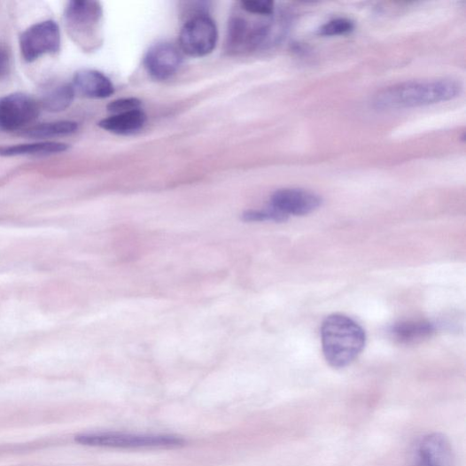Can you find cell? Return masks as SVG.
<instances>
[{"label": "cell", "mask_w": 466, "mask_h": 466, "mask_svg": "<svg viewBox=\"0 0 466 466\" xmlns=\"http://www.w3.org/2000/svg\"><path fill=\"white\" fill-rule=\"evenodd\" d=\"M462 91V83L453 79L412 81L379 91L374 104L383 110L417 108L451 101Z\"/></svg>", "instance_id": "obj_1"}, {"label": "cell", "mask_w": 466, "mask_h": 466, "mask_svg": "<svg viewBox=\"0 0 466 466\" xmlns=\"http://www.w3.org/2000/svg\"><path fill=\"white\" fill-rule=\"evenodd\" d=\"M322 352L331 368L340 369L351 364L365 346L364 330L342 315H330L322 326Z\"/></svg>", "instance_id": "obj_2"}, {"label": "cell", "mask_w": 466, "mask_h": 466, "mask_svg": "<svg viewBox=\"0 0 466 466\" xmlns=\"http://www.w3.org/2000/svg\"><path fill=\"white\" fill-rule=\"evenodd\" d=\"M82 446L116 449H175L185 446L186 441L174 435H139L127 432H89L75 438Z\"/></svg>", "instance_id": "obj_3"}, {"label": "cell", "mask_w": 466, "mask_h": 466, "mask_svg": "<svg viewBox=\"0 0 466 466\" xmlns=\"http://www.w3.org/2000/svg\"><path fill=\"white\" fill-rule=\"evenodd\" d=\"M218 29L208 16H198L187 20L180 33V50L194 58L206 57L212 53L218 43Z\"/></svg>", "instance_id": "obj_4"}, {"label": "cell", "mask_w": 466, "mask_h": 466, "mask_svg": "<svg viewBox=\"0 0 466 466\" xmlns=\"http://www.w3.org/2000/svg\"><path fill=\"white\" fill-rule=\"evenodd\" d=\"M20 50L25 60L32 62L60 48V31L56 22L43 21L28 27L20 37Z\"/></svg>", "instance_id": "obj_5"}, {"label": "cell", "mask_w": 466, "mask_h": 466, "mask_svg": "<svg viewBox=\"0 0 466 466\" xmlns=\"http://www.w3.org/2000/svg\"><path fill=\"white\" fill-rule=\"evenodd\" d=\"M39 114V104L28 95L14 93L0 98V129H20L35 122Z\"/></svg>", "instance_id": "obj_6"}, {"label": "cell", "mask_w": 466, "mask_h": 466, "mask_svg": "<svg viewBox=\"0 0 466 466\" xmlns=\"http://www.w3.org/2000/svg\"><path fill=\"white\" fill-rule=\"evenodd\" d=\"M321 205V197L312 191L302 189H282L273 194L270 207L288 220L291 215L310 214Z\"/></svg>", "instance_id": "obj_7"}, {"label": "cell", "mask_w": 466, "mask_h": 466, "mask_svg": "<svg viewBox=\"0 0 466 466\" xmlns=\"http://www.w3.org/2000/svg\"><path fill=\"white\" fill-rule=\"evenodd\" d=\"M412 466H454L449 440L442 434H429L419 439L412 451Z\"/></svg>", "instance_id": "obj_8"}, {"label": "cell", "mask_w": 466, "mask_h": 466, "mask_svg": "<svg viewBox=\"0 0 466 466\" xmlns=\"http://www.w3.org/2000/svg\"><path fill=\"white\" fill-rule=\"evenodd\" d=\"M183 52L174 44L162 43L147 52L144 65L148 74L155 80L164 81L173 77L183 63Z\"/></svg>", "instance_id": "obj_9"}, {"label": "cell", "mask_w": 466, "mask_h": 466, "mask_svg": "<svg viewBox=\"0 0 466 466\" xmlns=\"http://www.w3.org/2000/svg\"><path fill=\"white\" fill-rule=\"evenodd\" d=\"M268 26L252 25L241 16L232 18L229 27L228 46L236 52L252 50L268 37Z\"/></svg>", "instance_id": "obj_10"}, {"label": "cell", "mask_w": 466, "mask_h": 466, "mask_svg": "<svg viewBox=\"0 0 466 466\" xmlns=\"http://www.w3.org/2000/svg\"><path fill=\"white\" fill-rule=\"evenodd\" d=\"M103 17L101 4L87 0L71 2L66 9V24L75 35H90Z\"/></svg>", "instance_id": "obj_11"}, {"label": "cell", "mask_w": 466, "mask_h": 466, "mask_svg": "<svg viewBox=\"0 0 466 466\" xmlns=\"http://www.w3.org/2000/svg\"><path fill=\"white\" fill-rule=\"evenodd\" d=\"M75 92L89 98H105L114 93V86L104 74L83 70L79 72L74 80Z\"/></svg>", "instance_id": "obj_12"}, {"label": "cell", "mask_w": 466, "mask_h": 466, "mask_svg": "<svg viewBox=\"0 0 466 466\" xmlns=\"http://www.w3.org/2000/svg\"><path fill=\"white\" fill-rule=\"evenodd\" d=\"M434 324L425 321H409L395 324L391 330L392 338L403 345L421 343L434 334Z\"/></svg>", "instance_id": "obj_13"}, {"label": "cell", "mask_w": 466, "mask_h": 466, "mask_svg": "<svg viewBox=\"0 0 466 466\" xmlns=\"http://www.w3.org/2000/svg\"><path fill=\"white\" fill-rule=\"evenodd\" d=\"M147 117L141 110L112 115L98 123V126L118 136H128L139 131L146 123Z\"/></svg>", "instance_id": "obj_14"}, {"label": "cell", "mask_w": 466, "mask_h": 466, "mask_svg": "<svg viewBox=\"0 0 466 466\" xmlns=\"http://www.w3.org/2000/svg\"><path fill=\"white\" fill-rule=\"evenodd\" d=\"M68 145L61 143L43 142L0 148V155L7 157L27 155H50L63 152L68 150Z\"/></svg>", "instance_id": "obj_15"}, {"label": "cell", "mask_w": 466, "mask_h": 466, "mask_svg": "<svg viewBox=\"0 0 466 466\" xmlns=\"http://www.w3.org/2000/svg\"><path fill=\"white\" fill-rule=\"evenodd\" d=\"M77 129L76 122L62 120L33 126L25 131V136L35 139H50L74 135Z\"/></svg>", "instance_id": "obj_16"}, {"label": "cell", "mask_w": 466, "mask_h": 466, "mask_svg": "<svg viewBox=\"0 0 466 466\" xmlns=\"http://www.w3.org/2000/svg\"><path fill=\"white\" fill-rule=\"evenodd\" d=\"M74 95L75 90L72 85H58L43 94L42 105L49 112H63L71 106Z\"/></svg>", "instance_id": "obj_17"}, {"label": "cell", "mask_w": 466, "mask_h": 466, "mask_svg": "<svg viewBox=\"0 0 466 466\" xmlns=\"http://www.w3.org/2000/svg\"><path fill=\"white\" fill-rule=\"evenodd\" d=\"M354 28V23L348 19H331L322 25L318 33L321 36L331 37L348 35Z\"/></svg>", "instance_id": "obj_18"}, {"label": "cell", "mask_w": 466, "mask_h": 466, "mask_svg": "<svg viewBox=\"0 0 466 466\" xmlns=\"http://www.w3.org/2000/svg\"><path fill=\"white\" fill-rule=\"evenodd\" d=\"M242 220L246 222L254 221H276L283 222L287 220L279 214L272 207H268L263 210H251L243 214Z\"/></svg>", "instance_id": "obj_19"}, {"label": "cell", "mask_w": 466, "mask_h": 466, "mask_svg": "<svg viewBox=\"0 0 466 466\" xmlns=\"http://www.w3.org/2000/svg\"><path fill=\"white\" fill-rule=\"evenodd\" d=\"M241 7L245 12L258 16H270L275 12V4L270 0H245Z\"/></svg>", "instance_id": "obj_20"}, {"label": "cell", "mask_w": 466, "mask_h": 466, "mask_svg": "<svg viewBox=\"0 0 466 466\" xmlns=\"http://www.w3.org/2000/svg\"><path fill=\"white\" fill-rule=\"evenodd\" d=\"M142 102L136 97L116 99L108 105V111L113 115L141 110Z\"/></svg>", "instance_id": "obj_21"}, {"label": "cell", "mask_w": 466, "mask_h": 466, "mask_svg": "<svg viewBox=\"0 0 466 466\" xmlns=\"http://www.w3.org/2000/svg\"><path fill=\"white\" fill-rule=\"evenodd\" d=\"M11 69V57L8 50L0 47V79L5 77Z\"/></svg>", "instance_id": "obj_22"}]
</instances>
